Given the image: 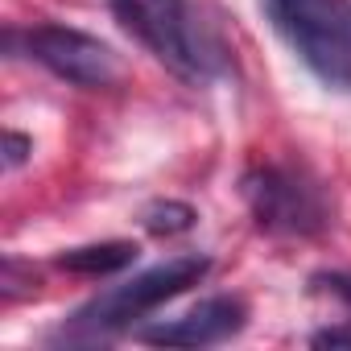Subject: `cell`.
Instances as JSON below:
<instances>
[{"instance_id":"cell-1","label":"cell","mask_w":351,"mask_h":351,"mask_svg":"<svg viewBox=\"0 0 351 351\" xmlns=\"http://www.w3.org/2000/svg\"><path fill=\"white\" fill-rule=\"evenodd\" d=\"M112 13L157 62L186 83H207L219 75L223 54L186 0H112Z\"/></svg>"},{"instance_id":"cell-11","label":"cell","mask_w":351,"mask_h":351,"mask_svg":"<svg viewBox=\"0 0 351 351\" xmlns=\"http://www.w3.org/2000/svg\"><path fill=\"white\" fill-rule=\"evenodd\" d=\"M318 285H326L335 298H343L351 306V273H326V277H318Z\"/></svg>"},{"instance_id":"cell-3","label":"cell","mask_w":351,"mask_h":351,"mask_svg":"<svg viewBox=\"0 0 351 351\" xmlns=\"http://www.w3.org/2000/svg\"><path fill=\"white\" fill-rule=\"evenodd\" d=\"M207 269H211L207 256H173L165 265H153V269L136 273L132 281L112 285L108 293L91 298L71 318V335H112V330H124L141 314H149V310L165 306L169 298L186 293L191 285H199L207 277Z\"/></svg>"},{"instance_id":"cell-2","label":"cell","mask_w":351,"mask_h":351,"mask_svg":"<svg viewBox=\"0 0 351 351\" xmlns=\"http://www.w3.org/2000/svg\"><path fill=\"white\" fill-rule=\"evenodd\" d=\"M289 50L339 91H351V0H265Z\"/></svg>"},{"instance_id":"cell-9","label":"cell","mask_w":351,"mask_h":351,"mask_svg":"<svg viewBox=\"0 0 351 351\" xmlns=\"http://www.w3.org/2000/svg\"><path fill=\"white\" fill-rule=\"evenodd\" d=\"M29 149H34V141H29V136L9 132V136H5V165H9V169H17V165L29 157Z\"/></svg>"},{"instance_id":"cell-4","label":"cell","mask_w":351,"mask_h":351,"mask_svg":"<svg viewBox=\"0 0 351 351\" xmlns=\"http://www.w3.org/2000/svg\"><path fill=\"white\" fill-rule=\"evenodd\" d=\"M240 195L252 219L273 236H314L330 223V203L306 169L256 165L240 178Z\"/></svg>"},{"instance_id":"cell-7","label":"cell","mask_w":351,"mask_h":351,"mask_svg":"<svg viewBox=\"0 0 351 351\" xmlns=\"http://www.w3.org/2000/svg\"><path fill=\"white\" fill-rule=\"evenodd\" d=\"M136 244L132 240H104V244H83V248H71L58 256V269L66 273H83V277H108V273H120L136 261Z\"/></svg>"},{"instance_id":"cell-6","label":"cell","mask_w":351,"mask_h":351,"mask_svg":"<svg viewBox=\"0 0 351 351\" xmlns=\"http://www.w3.org/2000/svg\"><path fill=\"white\" fill-rule=\"evenodd\" d=\"M244 322H248V306L240 298H207L195 310H186L182 318H169L161 326L141 330V339L157 347H211L244 330Z\"/></svg>"},{"instance_id":"cell-8","label":"cell","mask_w":351,"mask_h":351,"mask_svg":"<svg viewBox=\"0 0 351 351\" xmlns=\"http://www.w3.org/2000/svg\"><path fill=\"white\" fill-rule=\"evenodd\" d=\"M141 219H145V228H149L153 236H178V232H191V228H195V207L165 199V203L145 207Z\"/></svg>"},{"instance_id":"cell-10","label":"cell","mask_w":351,"mask_h":351,"mask_svg":"<svg viewBox=\"0 0 351 351\" xmlns=\"http://www.w3.org/2000/svg\"><path fill=\"white\" fill-rule=\"evenodd\" d=\"M310 343H314V347H351V322H347V326H326V330H318Z\"/></svg>"},{"instance_id":"cell-5","label":"cell","mask_w":351,"mask_h":351,"mask_svg":"<svg viewBox=\"0 0 351 351\" xmlns=\"http://www.w3.org/2000/svg\"><path fill=\"white\" fill-rule=\"evenodd\" d=\"M25 54L34 62H42L50 75L75 83V87H87V91H99V87H116L124 66L116 58L112 46H104L99 38H87L79 29H66V25H38L25 34Z\"/></svg>"}]
</instances>
